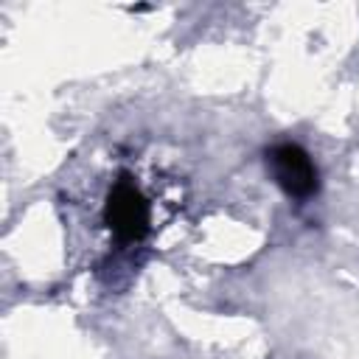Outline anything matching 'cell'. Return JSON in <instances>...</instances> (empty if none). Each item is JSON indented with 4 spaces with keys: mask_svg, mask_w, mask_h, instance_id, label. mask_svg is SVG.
I'll list each match as a JSON object with an SVG mask.
<instances>
[{
    "mask_svg": "<svg viewBox=\"0 0 359 359\" xmlns=\"http://www.w3.org/2000/svg\"><path fill=\"white\" fill-rule=\"evenodd\" d=\"M104 219H107V224L118 241H123V244L140 241L149 230V202L129 180H121L109 191Z\"/></svg>",
    "mask_w": 359,
    "mask_h": 359,
    "instance_id": "1",
    "label": "cell"
},
{
    "mask_svg": "<svg viewBox=\"0 0 359 359\" xmlns=\"http://www.w3.org/2000/svg\"><path fill=\"white\" fill-rule=\"evenodd\" d=\"M269 165H272V174L278 180V185L289 196L306 199L317 191V168L300 146H294V143L275 146L269 151Z\"/></svg>",
    "mask_w": 359,
    "mask_h": 359,
    "instance_id": "2",
    "label": "cell"
}]
</instances>
